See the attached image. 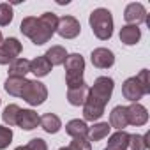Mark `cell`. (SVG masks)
<instances>
[{
  "instance_id": "obj_13",
  "label": "cell",
  "mask_w": 150,
  "mask_h": 150,
  "mask_svg": "<svg viewBox=\"0 0 150 150\" xmlns=\"http://www.w3.org/2000/svg\"><path fill=\"white\" fill-rule=\"evenodd\" d=\"M88 92H90V87L87 83L80 85V87H74V88H67V101H69V104L83 106L87 97H88Z\"/></svg>"
},
{
  "instance_id": "obj_34",
  "label": "cell",
  "mask_w": 150,
  "mask_h": 150,
  "mask_svg": "<svg viewBox=\"0 0 150 150\" xmlns=\"http://www.w3.org/2000/svg\"><path fill=\"white\" fill-rule=\"evenodd\" d=\"M58 150H69V148H67V146H62V148H58Z\"/></svg>"
},
{
  "instance_id": "obj_7",
  "label": "cell",
  "mask_w": 150,
  "mask_h": 150,
  "mask_svg": "<svg viewBox=\"0 0 150 150\" xmlns=\"http://www.w3.org/2000/svg\"><path fill=\"white\" fill-rule=\"evenodd\" d=\"M57 32L64 39H74V37L80 35L81 25H80V21L74 18V16H62V18H58Z\"/></svg>"
},
{
  "instance_id": "obj_23",
  "label": "cell",
  "mask_w": 150,
  "mask_h": 150,
  "mask_svg": "<svg viewBox=\"0 0 150 150\" xmlns=\"http://www.w3.org/2000/svg\"><path fill=\"white\" fill-rule=\"evenodd\" d=\"M127 143H129V134H127L125 131H117V132L111 134L110 139H108V146L118 148V150H125V148H127Z\"/></svg>"
},
{
  "instance_id": "obj_3",
  "label": "cell",
  "mask_w": 150,
  "mask_h": 150,
  "mask_svg": "<svg viewBox=\"0 0 150 150\" xmlns=\"http://www.w3.org/2000/svg\"><path fill=\"white\" fill-rule=\"evenodd\" d=\"M88 23L97 39L108 41L113 35V16L108 9H104V7L94 9L88 16Z\"/></svg>"
},
{
  "instance_id": "obj_14",
  "label": "cell",
  "mask_w": 150,
  "mask_h": 150,
  "mask_svg": "<svg viewBox=\"0 0 150 150\" xmlns=\"http://www.w3.org/2000/svg\"><path fill=\"white\" fill-rule=\"evenodd\" d=\"M127 108L125 106H115L110 113V127H115L117 131H124L127 127Z\"/></svg>"
},
{
  "instance_id": "obj_32",
  "label": "cell",
  "mask_w": 150,
  "mask_h": 150,
  "mask_svg": "<svg viewBox=\"0 0 150 150\" xmlns=\"http://www.w3.org/2000/svg\"><path fill=\"white\" fill-rule=\"evenodd\" d=\"M104 150H118V148H111V146H106Z\"/></svg>"
},
{
  "instance_id": "obj_18",
  "label": "cell",
  "mask_w": 150,
  "mask_h": 150,
  "mask_svg": "<svg viewBox=\"0 0 150 150\" xmlns=\"http://www.w3.org/2000/svg\"><path fill=\"white\" fill-rule=\"evenodd\" d=\"M39 125H41L48 134H55V132L60 131L62 122H60V118H58L57 115H53V113H44L42 117H39Z\"/></svg>"
},
{
  "instance_id": "obj_8",
  "label": "cell",
  "mask_w": 150,
  "mask_h": 150,
  "mask_svg": "<svg viewBox=\"0 0 150 150\" xmlns=\"http://www.w3.org/2000/svg\"><path fill=\"white\" fill-rule=\"evenodd\" d=\"M148 18L146 14V9L139 4V2H132L125 7L124 11V20L127 21V25H139V23H145Z\"/></svg>"
},
{
  "instance_id": "obj_17",
  "label": "cell",
  "mask_w": 150,
  "mask_h": 150,
  "mask_svg": "<svg viewBox=\"0 0 150 150\" xmlns=\"http://www.w3.org/2000/svg\"><path fill=\"white\" fill-rule=\"evenodd\" d=\"M65 132L72 138H87L88 136V125L85 120H80V118H74L71 122H67L65 125Z\"/></svg>"
},
{
  "instance_id": "obj_9",
  "label": "cell",
  "mask_w": 150,
  "mask_h": 150,
  "mask_svg": "<svg viewBox=\"0 0 150 150\" xmlns=\"http://www.w3.org/2000/svg\"><path fill=\"white\" fill-rule=\"evenodd\" d=\"M122 96L127 101H131V103H138L146 94H145L143 87L139 85V81L136 80V76H132V78H127L124 81V85H122Z\"/></svg>"
},
{
  "instance_id": "obj_22",
  "label": "cell",
  "mask_w": 150,
  "mask_h": 150,
  "mask_svg": "<svg viewBox=\"0 0 150 150\" xmlns=\"http://www.w3.org/2000/svg\"><path fill=\"white\" fill-rule=\"evenodd\" d=\"M110 124L108 122H99L92 127H88V141H101L110 134Z\"/></svg>"
},
{
  "instance_id": "obj_20",
  "label": "cell",
  "mask_w": 150,
  "mask_h": 150,
  "mask_svg": "<svg viewBox=\"0 0 150 150\" xmlns=\"http://www.w3.org/2000/svg\"><path fill=\"white\" fill-rule=\"evenodd\" d=\"M27 81H28L27 78H7L6 83H4V88H6L7 94H11L14 97H20L25 85H27Z\"/></svg>"
},
{
  "instance_id": "obj_19",
  "label": "cell",
  "mask_w": 150,
  "mask_h": 150,
  "mask_svg": "<svg viewBox=\"0 0 150 150\" xmlns=\"http://www.w3.org/2000/svg\"><path fill=\"white\" fill-rule=\"evenodd\" d=\"M51 64L48 62V58L42 55V57H35L32 62H30V72H34L37 78H42V76H48L50 71H51Z\"/></svg>"
},
{
  "instance_id": "obj_25",
  "label": "cell",
  "mask_w": 150,
  "mask_h": 150,
  "mask_svg": "<svg viewBox=\"0 0 150 150\" xmlns=\"http://www.w3.org/2000/svg\"><path fill=\"white\" fill-rule=\"evenodd\" d=\"M20 106L18 104H9L6 110H4V113H2V120L11 127V125H16V120H18V113H20Z\"/></svg>"
},
{
  "instance_id": "obj_24",
  "label": "cell",
  "mask_w": 150,
  "mask_h": 150,
  "mask_svg": "<svg viewBox=\"0 0 150 150\" xmlns=\"http://www.w3.org/2000/svg\"><path fill=\"white\" fill-rule=\"evenodd\" d=\"M148 132L146 134H129V143L125 150H146L148 148Z\"/></svg>"
},
{
  "instance_id": "obj_1",
  "label": "cell",
  "mask_w": 150,
  "mask_h": 150,
  "mask_svg": "<svg viewBox=\"0 0 150 150\" xmlns=\"http://www.w3.org/2000/svg\"><path fill=\"white\" fill-rule=\"evenodd\" d=\"M113 87H115V83L108 76H101L94 81V85L88 92V97L83 104V118L87 122L99 120L104 115V108H106L108 101L111 99Z\"/></svg>"
},
{
  "instance_id": "obj_21",
  "label": "cell",
  "mask_w": 150,
  "mask_h": 150,
  "mask_svg": "<svg viewBox=\"0 0 150 150\" xmlns=\"http://www.w3.org/2000/svg\"><path fill=\"white\" fill-rule=\"evenodd\" d=\"M44 57L48 58V62H50L51 65H62V64L65 62V58H67V51H65L64 46H51V48L46 51Z\"/></svg>"
},
{
  "instance_id": "obj_2",
  "label": "cell",
  "mask_w": 150,
  "mask_h": 150,
  "mask_svg": "<svg viewBox=\"0 0 150 150\" xmlns=\"http://www.w3.org/2000/svg\"><path fill=\"white\" fill-rule=\"evenodd\" d=\"M57 25H58V18L57 14L53 13H44L41 14L39 18L35 16H27L23 18L21 25H20V30L23 35H27L34 44L37 46H42L46 44L53 34L57 32Z\"/></svg>"
},
{
  "instance_id": "obj_11",
  "label": "cell",
  "mask_w": 150,
  "mask_h": 150,
  "mask_svg": "<svg viewBox=\"0 0 150 150\" xmlns=\"http://www.w3.org/2000/svg\"><path fill=\"white\" fill-rule=\"evenodd\" d=\"M125 108H127V122L131 125L139 127V125H145L148 122V111L143 104L132 103L131 106H125Z\"/></svg>"
},
{
  "instance_id": "obj_29",
  "label": "cell",
  "mask_w": 150,
  "mask_h": 150,
  "mask_svg": "<svg viewBox=\"0 0 150 150\" xmlns=\"http://www.w3.org/2000/svg\"><path fill=\"white\" fill-rule=\"evenodd\" d=\"M27 148L28 150H48V145H46V141L42 138H34V139L28 141Z\"/></svg>"
},
{
  "instance_id": "obj_15",
  "label": "cell",
  "mask_w": 150,
  "mask_h": 150,
  "mask_svg": "<svg viewBox=\"0 0 150 150\" xmlns=\"http://www.w3.org/2000/svg\"><path fill=\"white\" fill-rule=\"evenodd\" d=\"M141 39V30L136 25H124L120 28V41L125 46H134Z\"/></svg>"
},
{
  "instance_id": "obj_27",
  "label": "cell",
  "mask_w": 150,
  "mask_h": 150,
  "mask_svg": "<svg viewBox=\"0 0 150 150\" xmlns=\"http://www.w3.org/2000/svg\"><path fill=\"white\" fill-rule=\"evenodd\" d=\"M13 141V131L11 127H4V125H0V150H4L11 145Z\"/></svg>"
},
{
  "instance_id": "obj_16",
  "label": "cell",
  "mask_w": 150,
  "mask_h": 150,
  "mask_svg": "<svg viewBox=\"0 0 150 150\" xmlns=\"http://www.w3.org/2000/svg\"><path fill=\"white\" fill-rule=\"evenodd\" d=\"M30 72V60L16 58L9 64V78H25Z\"/></svg>"
},
{
  "instance_id": "obj_31",
  "label": "cell",
  "mask_w": 150,
  "mask_h": 150,
  "mask_svg": "<svg viewBox=\"0 0 150 150\" xmlns=\"http://www.w3.org/2000/svg\"><path fill=\"white\" fill-rule=\"evenodd\" d=\"M14 150H28V148H27V145H25V146H18V148H14Z\"/></svg>"
},
{
  "instance_id": "obj_12",
  "label": "cell",
  "mask_w": 150,
  "mask_h": 150,
  "mask_svg": "<svg viewBox=\"0 0 150 150\" xmlns=\"http://www.w3.org/2000/svg\"><path fill=\"white\" fill-rule=\"evenodd\" d=\"M16 125H20L25 131H32V129H35L39 125V115L34 110H20Z\"/></svg>"
},
{
  "instance_id": "obj_30",
  "label": "cell",
  "mask_w": 150,
  "mask_h": 150,
  "mask_svg": "<svg viewBox=\"0 0 150 150\" xmlns=\"http://www.w3.org/2000/svg\"><path fill=\"white\" fill-rule=\"evenodd\" d=\"M136 80H138V81H139V85L143 87L145 94H150V85H148V71H146V69H143V71L138 74Z\"/></svg>"
},
{
  "instance_id": "obj_10",
  "label": "cell",
  "mask_w": 150,
  "mask_h": 150,
  "mask_svg": "<svg viewBox=\"0 0 150 150\" xmlns=\"http://www.w3.org/2000/svg\"><path fill=\"white\" fill-rule=\"evenodd\" d=\"M90 60L94 64V67L97 69H108L115 64V55L111 50L108 48H96L90 55Z\"/></svg>"
},
{
  "instance_id": "obj_33",
  "label": "cell",
  "mask_w": 150,
  "mask_h": 150,
  "mask_svg": "<svg viewBox=\"0 0 150 150\" xmlns=\"http://www.w3.org/2000/svg\"><path fill=\"white\" fill-rule=\"evenodd\" d=\"M2 41H4V37H2V32H0V44H2Z\"/></svg>"
},
{
  "instance_id": "obj_26",
  "label": "cell",
  "mask_w": 150,
  "mask_h": 150,
  "mask_svg": "<svg viewBox=\"0 0 150 150\" xmlns=\"http://www.w3.org/2000/svg\"><path fill=\"white\" fill-rule=\"evenodd\" d=\"M13 16H14V13H13V6H9V4H0V27H7L11 21H13Z\"/></svg>"
},
{
  "instance_id": "obj_28",
  "label": "cell",
  "mask_w": 150,
  "mask_h": 150,
  "mask_svg": "<svg viewBox=\"0 0 150 150\" xmlns=\"http://www.w3.org/2000/svg\"><path fill=\"white\" fill-rule=\"evenodd\" d=\"M67 148L69 150H92V145L87 138H72V141Z\"/></svg>"
},
{
  "instance_id": "obj_4",
  "label": "cell",
  "mask_w": 150,
  "mask_h": 150,
  "mask_svg": "<svg viewBox=\"0 0 150 150\" xmlns=\"http://www.w3.org/2000/svg\"><path fill=\"white\" fill-rule=\"evenodd\" d=\"M64 67H65V83H67V88H74V87L85 85V81H83L85 60H83V57L80 53L67 55V58L64 62Z\"/></svg>"
},
{
  "instance_id": "obj_5",
  "label": "cell",
  "mask_w": 150,
  "mask_h": 150,
  "mask_svg": "<svg viewBox=\"0 0 150 150\" xmlns=\"http://www.w3.org/2000/svg\"><path fill=\"white\" fill-rule=\"evenodd\" d=\"M20 97L23 101H27L30 106H39L48 99V88L44 83H41L37 80H28Z\"/></svg>"
},
{
  "instance_id": "obj_6",
  "label": "cell",
  "mask_w": 150,
  "mask_h": 150,
  "mask_svg": "<svg viewBox=\"0 0 150 150\" xmlns=\"http://www.w3.org/2000/svg\"><path fill=\"white\" fill-rule=\"evenodd\" d=\"M21 53V42L16 37H7L0 44V65H7L13 60L20 58Z\"/></svg>"
}]
</instances>
